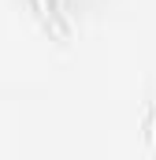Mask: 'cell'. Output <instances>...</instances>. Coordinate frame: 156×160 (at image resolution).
Masks as SVG:
<instances>
[{
  "label": "cell",
  "mask_w": 156,
  "mask_h": 160,
  "mask_svg": "<svg viewBox=\"0 0 156 160\" xmlns=\"http://www.w3.org/2000/svg\"><path fill=\"white\" fill-rule=\"evenodd\" d=\"M145 138L156 149V101H149V112H145Z\"/></svg>",
  "instance_id": "1"
}]
</instances>
